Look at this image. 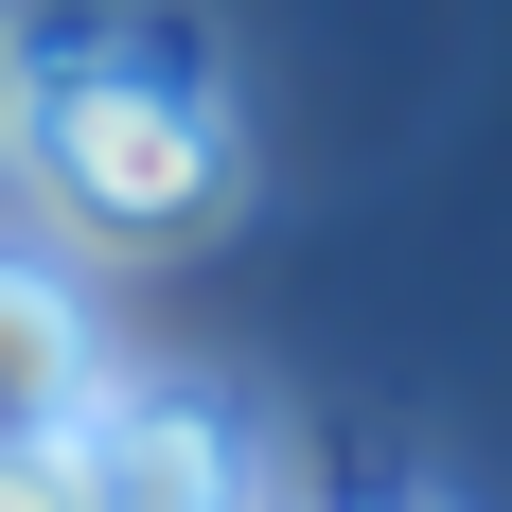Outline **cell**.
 Listing matches in <instances>:
<instances>
[{
	"label": "cell",
	"mask_w": 512,
	"mask_h": 512,
	"mask_svg": "<svg viewBox=\"0 0 512 512\" xmlns=\"http://www.w3.org/2000/svg\"><path fill=\"white\" fill-rule=\"evenodd\" d=\"M18 177L53 195V230H106V248H195L212 212L248 195V142L177 36H89L18 71Z\"/></svg>",
	"instance_id": "1"
},
{
	"label": "cell",
	"mask_w": 512,
	"mask_h": 512,
	"mask_svg": "<svg viewBox=\"0 0 512 512\" xmlns=\"http://www.w3.org/2000/svg\"><path fill=\"white\" fill-rule=\"evenodd\" d=\"M71 460H89V512H248V442L212 407H159V389H106L71 424Z\"/></svg>",
	"instance_id": "2"
},
{
	"label": "cell",
	"mask_w": 512,
	"mask_h": 512,
	"mask_svg": "<svg viewBox=\"0 0 512 512\" xmlns=\"http://www.w3.org/2000/svg\"><path fill=\"white\" fill-rule=\"evenodd\" d=\"M106 407V336L53 265H0V442H71Z\"/></svg>",
	"instance_id": "3"
},
{
	"label": "cell",
	"mask_w": 512,
	"mask_h": 512,
	"mask_svg": "<svg viewBox=\"0 0 512 512\" xmlns=\"http://www.w3.org/2000/svg\"><path fill=\"white\" fill-rule=\"evenodd\" d=\"M0 159H18V53H0Z\"/></svg>",
	"instance_id": "5"
},
{
	"label": "cell",
	"mask_w": 512,
	"mask_h": 512,
	"mask_svg": "<svg viewBox=\"0 0 512 512\" xmlns=\"http://www.w3.org/2000/svg\"><path fill=\"white\" fill-rule=\"evenodd\" d=\"M0 512H89V460L71 442H0Z\"/></svg>",
	"instance_id": "4"
}]
</instances>
